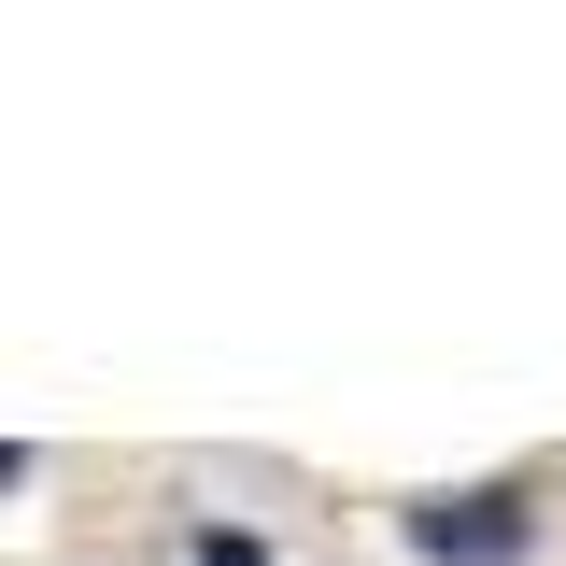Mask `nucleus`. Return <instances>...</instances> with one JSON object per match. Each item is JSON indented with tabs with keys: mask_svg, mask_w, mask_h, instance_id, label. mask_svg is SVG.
<instances>
[{
	"mask_svg": "<svg viewBox=\"0 0 566 566\" xmlns=\"http://www.w3.org/2000/svg\"><path fill=\"white\" fill-rule=\"evenodd\" d=\"M397 538L424 566H510L524 553V495H424V510H397Z\"/></svg>",
	"mask_w": 566,
	"mask_h": 566,
	"instance_id": "1",
	"label": "nucleus"
},
{
	"mask_svg": "<svg viewBox=\"0 0 566 566\" xmlns=\"http://www.w3.org/2000/svg\"><path fill=\"white\" fill-rule=\"evenodd\" d=\"M199 566H270V553H255L241 524H212V538H199Z\"/></svg>",
	"mask_w": 566,
	"mask_h": 566,
	"instance_id": "2",
	"label": "nucleus"
},
{
	"mask_svg": "<svg viewBox=\"0 0 566 566\" xmlns=\"http://www.w3.org/2000/svg\"><path fill=\"white\" fill-rule=\"evenodd\" d=\"M14 482H29V453H14V439H0V495H14Z\"/></svg>",
	"mask_w": 566,
	"mask_h": 566,
	"instance_id": "3",
	"label": "nucleus"
}]
</instances>
